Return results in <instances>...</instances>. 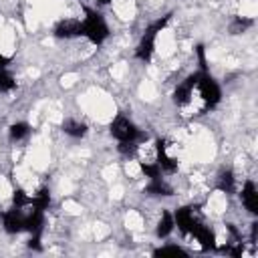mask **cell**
<instances>
[{"label":"cell","mask_w":258,"mask_h":258,"mask_svg":"<svg viewBox=\"0 0 258 258\" xmlns=\"http://www.w3.org/2000/svg\"><path fill=\"white\" fill-rule=\"evenodd\" d=\"M99 2H101V4H109L111 0H99Z\"/></svg>","instance_id":"24"},{"label":"cell","mask_w":258,"mask_h":258,"mask_svg":"<svg viewBox=\"0 0 258 258\" xmlns=\"http://www.w3.org/2000/svg\"><path fill=\"white\" fill-rule=\"evenodd\" d=\"M28 133H30V127H28V123H24V121H18V123H12V125H10V139H14V141L24 139Z\"/></svg>","instance_id":"16"},{"label":"cell","mask_w":258,"mask_h":258,"mask_svg":"<svg viewBox=\"0 0 258 258\" xmlns=\"http://www.w3.org/2000/svg\"><path fill=\"white\" fill-rule=\"evenodd\" d=\"M155 254H185V252L179 246H165V248L155 250Z\"/></svg>","instance_id":"21"},{"label":"cell","mask_w":258,"mask_h":258,"mask_svg":"<svg viewBox=\"0 0 258 258\" xmlns=\"http://www.w3.org/2000/svg\"><path fill=\"white\" fill-rule=\"evenodd\" d=\"M14 206L16 208H26V206H30V198L22 189H16L14 191Z\"/></svg>","instance_id":"19"},{"label":"cell","mask_w":258,"mask_h":258,"mask_svg":"<svg viewBox=\"0 0 258 258\" xmlns=\"http://www.w3.org/2000/svg\"><path fill=\"white\" fill-rule=\"evenodd\" d=\"M196 89H198V93H200L204 105L210 107V109L216 107V105L220 103V99H222V91H220L218 83H216V81L212 79V75H208L206 71H200Z\"/></svg>","instance_id":"3"},{"label":"cell","mask_w":258,"mask_h":258,"mask_svg":"<svg viewBox=\"0 0 258 258\" xmlns=\"http://www.w3.org/2000/svg\"><path fill=\"white\" fill-rule=\"evenodd\" d=\"M189 236H194V238L200 242V246H202L204 250H212V248H216V236H214V232H212L208 226H204L200 220L191 226Z\"/></svg>","instance_id":"8"},{"label":"cell","mask_w":258,"mask_h":258,"mask_svg":"<svg viewBox=\"0 0 258 258\" xmlns=\"http://www.w3.org/2000/svg\"><path fill=\"white\" fill-rule=\"evenodd\" d=\"M145 191L151 194V196H171V187H169L161 177H153V179L147 183Z\"/></svg>","instance_id":"12"},{"label":"cell","mask_w":258,"mask_h":258,"mask_svg":"<svg viewBox=\"0 0 258 258\" xmlns=\"http://www.w3.org/2000/svg\"><path fill=\"white\" fill-rule=\"evenodd\" d=\"M111 135L117 141H135V143H137L139 137H143L141 131L135 127V123L129 121L123 115H119V117L113 119V123H111Z\"/></svg>","instance_id":"4"},{"label":"cell","mask_w":258,"mask_h":258,"mask_svg":"<svg viewBox=\"0 0 258 258\" xmlns=\"http://www.w3.org/2000/svg\"><path fill=\"white\" fill-rule=\"evenodd\" d=\"M250 24H252L250 18H236L234 24H232V30H234V32H242V30H246Z\"/></svg>","instance_id":"20"},{"label":"cell","mask_w":258,"mask_h":258,"mask_svg":"<svg viewBox=\"0 0 258 258\" xmlns=\"http://www.w3.org/2000/svg\"><path fill=\"white\" fill-rule=\"evenodd\" d=\"M198 75H200V73L189 75L183 83H179V85L175 87V91H173V101H175L177 107H185V105L191 101L194 89H196V83H198Z\"/></svg>","instance_id":"6"},{"label":"cell","mask_w":258,"mask_h":258,"mask_svg":"<svg viewBox=\"0 0 258 258\" xmlns=\"http://www.w3.org/2000/svg\"><path fill=\"white\" fill-rule=\"evenodd\" d=\"M14 79H12V75L8 73V71H4V69H0V93H6V91H12L14 89Z\"/></svg>","instance_id":"18"},{"label":"cell","mask_w":258,"mask_h":258,"mask_svg":"<svg viewBox=\"0 0 258 258\" xmlns=\"http://www.w3.org/2000/svg\"><path fill=\"white\" fill-rule=\"evenodd\" d=\"M62 131L71 137H83L87 133V125L77 119H67V121H62Z\"/></svg>","instance_id":"11"},{"label":"cell","mask_w":258,"mask_h":258,"mask_svg":"<svg viewBox=\"0 0 258 258\" xmlns=\"http://www.w3.org/2000/svg\"><path fill=\"white\" fill-rule=\"evenodd\" d=\"M218 189H222L226 194L234 191V173H232V169H224L220 173V177H218Z\"/></svg>","instance_id":"15"},{"label":"cell","mask_w":258,"mask_h":258,"mask_svg":"<svg viewBox=\"0 0 258 258\" xmlns=\"http://www.w3.org/2000/svg\"><path fill=\"white\" fill-rule=\"evenodd\" d=\"M8 64V56H4V54H0V69H4Z\"/></svg>","instance_id":"23"},{"label":"cell","mask_w":258,"mask_h":258,"mask_svg":"<svg viewBox=\"0 0 258 258\" xmlns=\"http://www.w3.org/2000/svg\"><path fill=\"white\" fill-rule=\"evenodd\" d=\"M139 165H141V171H143L149 179H153V177H161V173H163L157 161H147V163H145V161H141Z\"/></svg>","instance_id":"17"},{"label":"cell","mask_w":258,"mask_h":258,"mask_svg":"<svg viewBox=\"0 0 258 258\" xmlns=\"http://www.w3.org/2000/svg\"><path fill=\"white\" fill-rule=\"evenodd\" d=\"M167 20H169V16H163V18H159V20H155L147 30H145V34L141 36V40H139V44H137V50H135V56L139 58V60H151V56H153V50H155V38H157V34L163 30V26L167 24Z\"/></svg>","instance_id":"2"},{"label":"cell","mask_w":258,"mask_h":258,"mask_svg":"<svg viewBox=\"0 0 258 258\" xmlns=\"http://www.w3.org/2000/svg\"><path fill=\"white\" fill-rule=\"evenodd\" d=\"M155 147H157V163H159L161 171H165V173H173V171L177 169V161L167 153V145H165V141H163V139H157Z\"/></svg>","instance_id":"9"},{"label":"cell","mask_w":258,"mask_h":258,"mask_svg":"<svg viewBox=\"0 0 258 258\" xmlns=\"http://www.w3.org/2000/svg\"><path fill=\"white\" fill-rule=\"evenodd\" d=\"M85 14H87V16L81 20V22H83V34H85L91 42L101 44V42L109 36V28H107L103 16H101L99 12H95V10H91V8H85Z\"/></svg>","instance_id":"1"},{"label":"cell","mask_w":258,"mask_h":258,"mask_svg":"<svg viewBox=\"0 0 258 258\" xmlns=\"http://www.w3.org/2000/svg\"><path fill=\"white\" fill-rule=\"evenodd\" d=\"M30 206L34 208V210H46L48 206H50V194H48V189L46 187H42V189H38L32 198H30Z\"/></svg>","instance_id":"14"},{"label":"cell","mask_w":258,"mask_h":258,"mask_svg":"<svg viewBox=\"0 0 258 258\" xmlns=\"http://www.w3.org/2000/svg\"><path fill=\"white\" fill-rule=\"evenodd\" d=\"M83 34V22L77 18H62L54 26V36L56 38H75Z\"/></svg>","instance_id":"7"},{"label":"cell","mask_w":258,"mask_h":258,"mask_svg":"<svg viewBox=\"0 0 258 258\" xmlns=\"http://www.w3.org/2000/svg\"><path fill=\"white\" fill-rule=\"evenodd\" d=\"M2 222H4V230L8 234H18V232L26 230V214L22 212V208H12V210L4 212Z\"/></svg>","instance_id":"5"},{"label":"cell","mask_w":258,"mask_h":258,"mask_svg":"<svg viewBox=\"0 0 258 258\" xmlns=\"http://www.w3.org/2000/svg\"><path fill=\"white\" fill-rule=\"evenodd\" d=\"M242 204L246 206V210L250 214H258V191H256V185L252 181H246L244 187H242Z\"/></svg>","instance_id":"10"},{"label":"cell","mask_w":258,"mask_h":258,"mask_svg":"<svg viewBox=\"0 0 258 258\" xmlns=\"http://www.w3.org/2000/svg\"><path fill=\"white\" fill-rule=\"evenodd\" d=\"M196 52H198V60H200V67H202V71H206V52H204V46L200 44V46L196 48Z\"/></svg>","instance_id":"22"},{"label":"cell","mask_w":258,"mask_h":258,"mask_svg":"<svg viewBox=\"0 0 258 258\" xmlns=\"http://www.w3.org/2000/svg\"><path fill=\"white\" fill-rule=\"evenodd\" d=\"M173 228H175V222H173V216L169 214V212H163L161 214V220H159V224H157V236L159 238H167L171 232H173Z\"/></svg>","instance_id":"13"}]
</instances>
